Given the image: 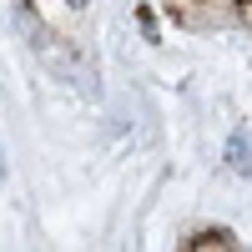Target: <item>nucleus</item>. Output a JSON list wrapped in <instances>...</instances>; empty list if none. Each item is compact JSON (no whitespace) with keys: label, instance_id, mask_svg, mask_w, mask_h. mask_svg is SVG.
I'll use <instances>...</instances> for the list:
<instances>
[{"label":"nucleus","instance_id":"f257e3e1","mask_svg":"<svg viewBox=\"0 0 252 252\" xmlns=\"http://www.w3.org/2000/svg\"><path fill=\"white\" fill-rule=\"evenodd\" d=\"M237 5H242V10H247V15H252V0H237Z\"/></svg>","mask_w":252,"mask_h":252}]
</instances>
